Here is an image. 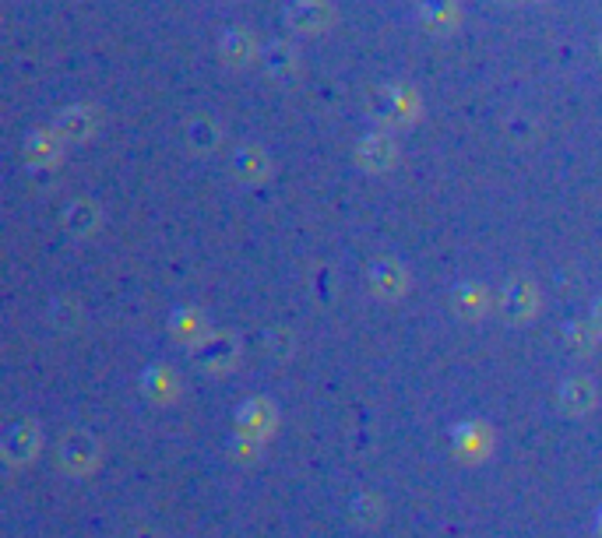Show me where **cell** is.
<instances>
[{
  "instance_id": "cell-6",
  "label": "cell",
  "mask_w": 602,
  "mask_h": 538,
  "mask_svg": "<svg viewBox=\"0 0 602 538\" xmlns=\"http://www.w3.org/2000/svg\"><path fill=\"white\" fill-rule=\"evenodd\" d=\"M367 155H370V165H384V158H391V145L377 138V141H370V145L363 149V158H367Z\"/></svg>"
},
{
  "instance_id": "cell-3",
  "label": "cell",
  "mask_w": 602,
  "mask_h": 538,
  "mask_svg": "<svg viewBox=\"0 0 602 538\" xmlns=\"http://www.w3.org/2000/svg\"><path fill=\"white\" fill-rule=\"evenodd\" d=\"M264 64H268V71L275 77H289L293 68H297V53H293V46H286V43H272V46L264 50Z\"/></svg>"
},
{
  "instance_id": "cell-5",
  "label": "cell",
  "mask_w": 602,
  "mask_h": 538,
  "mask_svg": "<svg viewBox=\"0 0 602 538\" xmlns=\"http://www.w3.org/2000/svg\"><path fill=\"white\" fill-rule=\"evenodd\" d=\"M61 127L68 131V134H75V138H81L85 131H88V116H85V109H71L64 120H61Z\"/></svg>"
},
{
  "instance_id": "cell-1",
  "label": "cell",
  "mask_w": 602,
  "mask_h": 538,
  "mask_svg": "<svg viewBox=\"0 0 602 538\" xmlns=\"http://www.w3.org/2000/svg\"><path fill=\"white\" fill-rule=\"evenodd\" d=\"M286 14H289V25L303 28V32H317L331 21V7L324 0H293Z\"/></svg>"
},
{
  "instance_id": "cell-4",
  "label": "cell",
  "mask_w": 602,
  "mask_h": 538,
  "mask_svg": "<svg viewBox=\"0 0 602 538\" xmlns=\"http://www.w3.org/2000/svg\"><path fill=\"white\" fill-rule=\"evenodd\" d=\"M254 53V39L247 36V32H226V39H223V57L229 60H247Z\"/></svg>"
},
{
  "instance_id": "cell-2",
  "label": "cell",
  "mask_w": 602,
  "mask_h": 538,
  "mask_svg": "<svg viewBox=\"0 0 602 538\" xmlns=\"http://www.w3.org/2000/svg\"><path fill=\"white\" fill-rule=\"evenodd\" d=\"M419 14L434 32H448L458 21V11H454L452 0H419Z\"/></svg>"
}]
</instances>
